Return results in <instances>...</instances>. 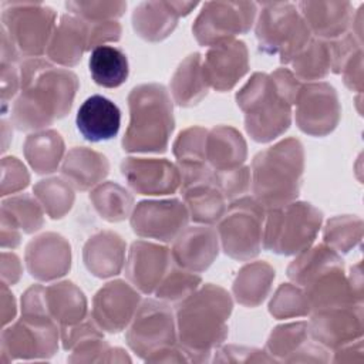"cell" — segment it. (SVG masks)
Wrapping results in <instances>:
<instances>
[{
    "mask_svg": "<svg viewBox=\"0 0 364 364\" xmlns=\"http://www.w3.org/2000/svg\"><path fill=\"white\" fill-rule=\"evenodd\" d=\"M17 73L11 64L1 63V104L3 111L7 108V101L16 94L17 91Z\"/></svg>",
    "mask_w": 364,
    "mask_h": 364,
    "instance_id": "cell-42",
    "label": "cell"
},
{
    "mask_svg": "<svg viewBox=\"0 0 364 364\" xmlns=\"http://www.w3.org/2000/svg\"><path fill=\"white\" fill-rule=\"evenodd\" d=\"M54 341L55 328L48 316L23 314L20 321L3 330L1 350L16 357L36 355L43 351L51 353Z\"/></svg>",
    "mask_w": 364,
    "mask_h": 364,
    "instance_id": "cell-11",
    "label": "cell"
},
{
    "mask_svg": "<svg viewBox=\"0 0 364 364\" xmlns=\"http://www.w3.org/2000/svg\"><path fill=\"white\" fill-rule=\"evenodd\" d=\"M90 43V24L82 18L63 16L55 27L47 54L51 60L65 65H74Z\"/></svg>",
    "mask_w": 364,
    "mask_h": 364,
    "instance_id": "cell-23",
    "label": "cell"
},
{
    "mask_svg": "<svg viewBox=\"0 0 364 364\" xmlns=\"http://www.w3.org/2000/svg\"><path fill=\"white\" fill-rule=\"evenodd\" d=\"M303 149L299 141L286 139L260 152L253 161V191L260 205L280 208L299 193Z\"/></svg>",
    "mask_w": 364,
    "mask_h": 364,
    "instance_id": "cell-3",
    "label": "cell"
},
{
    "mask_svg": "<svg viewBox=\"0 0 364 364\" xmlns=\"http://www.w3.org/2000/svg\"><path fill=\"white\" fill-rule=\"evenodd\" d=\"M11 222L1 218V246L3 247H16L20 242V235Z\"/></svg>",
    "mask_w": 364,
    "mask_h": 364,
    "instance_id": "cell-44",
    "label": "cell"
},
{
    "mask_svg": "<svg viewBox=\"0 0 364 364\" xmlns=\"http://www.w3.org/2000/svg\"><path fill=\"white\" fill-rule=\"evenodd\" d=\"M168 262V249L145 242H136L132 245L129 253L127 274L136 287L145 293H151L159 286L162 276L166 273L169 266Z\"/></svg>",
    "mask_w": 364,
    "mask_h": 364,
    "instance_id": "cell-21",
    "label": "cell"
},
{
    "mask_svg": "<svg viewBox=\"0 0 364 364\" xmlns=\"http://www.w3.org/2000/svg\"><path fill=\"white\" fill-rule=\"evenodd\" d=\"M327 57L326 44L313 41L294 58V70L303 78H320L327 71Z\"/></svg>",
    "mask_w": 364,
    "mask_h": 364,
    "instance_id": "cell-37",
    "label": "cell"
},
{
    "mask_svg": "<svg viewBox=\"0 0 364 364\" xmlns=\"http://www.w3.org/2000/svg\"><path fill=\"white\" fill-rule=\"evenodd\" d=\"M14 314H16V304H14L13 294L10 296V300L7 303V284L3 283V287H1V321H3V326H6L10 320H13Z\"/></svg>",
    "mask_w": 364,
    "mask_h": 364,
    "instance_id": "cell-45",
    "label": "cell"
},
{
    "mask_svg": "<svg viewBox=\"0 0 364 364\" xmlns=\"http://www.w3.org/2000/svg\"><path fill=\"white\" fill-rule=\"evenodd\" d=\"M173 340L172 314L164 304L145 301L128 333L129 346L138 353H152Z\"/></svg>",
    "mask_w": 364,
    "mask_h": 364,
    "instance_id": "cell-14",
    "label": "cell"
},
{
    "mask_svg": "<svg viewBox=\"0 0 364 364\" xmlns=\"http://www.w3.org/2000/svg\"><path fill=\"white\" fill-rule=\"evenodd\" d=\"M237 104L246 112L247 132L259 142L272 141L289 128L290 104L266 74L252 77L237 94Z\"/></svg>",
    "mask_w": 364,
    "mask_h": 364,
    "instance_id": "cell-5",
    "label": "cell"
},
{
    "mask_svg": "<svg viewBox=\"0 0 364 364\" xmlns=\"http://www.w3.org/2000/svg\"><path fill=\"white\" fill-rule=\"evenodd\" d=\"M1 273H3V282L7 284H13L20 277V263L18 259L13 253L3 252L1 255Z\"/></svg>",
    "mask_w": 364,
    "mask_h": 364,
    "instance_id": "cell-43",
    "label": "cell"
},
{
    "mask_svg": "<svg viewBox=\"0 0 364 364\" xmlns=\"http://www.w3.org/2000/svg\"><path fill=\"white\" fill-rule=\"evenodd\" d=\"M139 296L124 282L102 287L94 299V317L108 331H119L131 318Z\"/></svg>",
    "mask_w": 364,
    "mask_h": 364,
    "instance_id": "cell-19",
    "label": "cell"
},
{
    "mask_svg": "<svg viewBox=\"0 0 364 364\" xmlns=\"http://www.w3.org/2000/svg\"><path fill=\"white\" fill-rule=\"evenodd\" d=\"M34 195L41 200L47 213L54 219L61 218L70 210L74 199L70 186L57 178L40 181V183L34 186Z\"/></svg>",
    "mask_w": 364,
    "mask_h": 364,
    "instance_id": "cell-35",
    "label": "cell"
},
{
    "mask_svg": "<svg viewBox=\"0 0 364 364\" xmlns=\"http://www.w3.org/2000/svg\"><path fill=\"white\" fill-rule=\"evenodd\" d=\"M260 48L280 53L282 63L296 58L307 46L310 28L291 3H264L256 27Z\"/></svg>",
    "mask_w": 364,
    "mask_h": 364,
    "instance_id": "cell-6",
    "label": "cell"
},
{
    "mask_svg": "<svg viewBox=\"0 0 364 364\" xmlns=\"http://www.w3.org/2000/svg\"><path fill=\"white\" fill-rule=\"evenodd\" d=\"M124 243L117 235L100 233L88 240L84 249L85 264L95 276L117 274L122 264Z\"/></svg>",
    "mask_w": 364,
    "mask_h": 364,
    "instance_id": "cell-26",
    "label": "cell"
},
{
    "mask_svg": "<svg viewBox=\"0 0 364 364\" xmlns=\"http://www.w3.org/2000/svg\"><path fill=\"white\" fill-rule=\"evenodd\" d=\"M91 199L100 215L111 222L124 219L132 203L131 195L115 183H105L100 186L92 192Z\"/></svg>",
    "mask_w": 364,
    "mask_h": 364,
    "instance_id": "cell-34",
    "label": "cell"
},
{
    "mask_svg": "<svg viewBox=\"0 0 364 364\" xmlns=\"http://www.w3.org/2000/svg\"><path fill=\"white\" fill-rule=\"evenodd\" d=\"M26 262L36 279L58 277L70 269V246L57 235H43L27 246Z\"/></svg>",
    "mask_w": 364,
    "mask_h": 364,
    "instance_id": "cell-20",
    "label": "cell"
},
{
    "mask_svg": "<svg viewBox=\"0 0 364 364\" xmlns=\"http://www.w3.org/2000/svg\"><path fill=\"white\" fill-rule=\"evenodd\" d=\"M63 151V139L53 131L33 134L24 144L26 159L38 173L53 172L58 166Z\"/></svg>",
    "mask_w": 364,
    "mask_h": 364,
    "instance_id": "cell-30",
    "label": "cell"
},
{
    "mask_svg": "<svg viewBox=\"0 0 364 364\" xmlns=\"http://www.w3.org/2000/svg\"><path fill=\"white\" fill-rule=\"evenodd\" d=\"M263 212L259 202L240 199L233 203L219 232L225 252L235 259H250L259 253L262 239Z\"/></svg>",
    "mask_w": 364,
    "mask_h": 364,
    "instance_id": "cell-10",
    "label": "cell"
},
{
    "mask_svg": "<svg viewBox=\"0 0 364 364\" xmlns=\"http://www.w3.org/2000/svg\"><path fill=\"white\" fill-rule=\"evenodd\" d=\"M256 4L247 1H209L193 24V34L203 46L229 41L246 33L256 16Z\"/></svg>",
    "mask_w": 364,
    "mask_h": 364,
    "instance_id": "cell-9",
    "label": "cell"
},
{
    "mask_svg": "<svg viewBox=\"0 0 364 364\" xmlns=\"http://www.w3.org/2000/svg\"><path fill=\"white\" fill-rule=\"evenodd\" d=\"M320 220V212L309 203L274 208L266 222L264 247L280 255L301 252L313 242Z\"/></svg>",
    "mask_w": 364,
    "mask_h": 364,
    "instance_id": "cell-8",
    "label": "cell"
},
{
    "mask_svg": "<svg viewBox=\"0 0 364 364\" xmlns=\"http://www.w3.org/2000/svg\"><path fill=\"white\" fill-rule=\"evenodd\" d=\"M274 277V272L264 263H255L246 266L235 283V293L240 303L255 306L260 303Z\"/></svg>",
    "mask_w": 364,
    "mask_h": 364,
    "instance_id": "cell-32",
    "label": "cell"
},
{
    "mask_svg": "<svg viewBox=\"0 0 364 364\" xmlns=\"http://www.w3.org/2000/svg\"><path fill=\"white\" fill-rule=\"evenodd\" d=\"M208 158L216 172L239 168L246 158V144L233 128L219 127L208 139Z\"/></svg>",
    "mask_w": 364,
    "mask_h": 364,
    "instance_id": "cell-27",
    "label": "cell"
},
{
    "mask_svg": "<svg viewBox=\"0 0 364 364\" xmlns=\"http://www.w3.org/2000/svg\"><path fill=\"white\" fill-rule=\"evenodd\" d=\"M91 77L95 84L105 88H115L124 84L129 74L128 58L122 50L114 46L101 44L94 47L88 60Z\"/></svg>",
    "mask_w": 364,
    "mask_h": 364,
    "instance_id": "cell-25",
    "label": "cell"
},
{
    "mask_svg": "<svg viewBox=\"0 0 364 364\" xmlns=\"http://www.w3.org/2000/svg\"><path fill=\"white\" fill-rule=\"evenodd\" d=\"M131 121L124 136L129 152H162L173 129L172 104L166 90L158 84L135 87L129 94Z\"/></svg>",
    "mask_w": 364,
    "mask_h": 364,
    "instance_id": "cell-2",
    "label": "cell"
},
{
    "mask_svg": "<svg viewBox=\"0 0 364 364\" xmlns=\"http://www.w3.org/2000/svg\"><path fill=\"white\" fill-rule=\"evenodd\" d=\"M300 11L306 24L313 28L317 36L333 37L343 33L350 20V3L328 1H301Z\"/></svg>",
    "mask_w": 364,
    "mask_h": 364,
    "instance_id": "cell-24",
    "label": "cell"
},
{
    "mask_svg": "<svg viewBox=\"0 0 364 364\" xmlns=\"http://www.w3.org/2000/svg\"><path fill=\"white\" fill-rule=\"evenodd\" d=\"M218 255V237L210 228L186 229L175 242L172 256L182 267L200 272Z\"/></svg>",
    "mask_w": 364,
    "mask_h": 364,
    "instance_id": "cell-22",
    "label": "cell"
},
{
    "mask_svg": "<svg viewBox=\"0 0 364 364\" xmlns=\"http://www.w3.org/2000/svg\"><path fill=\"white\" fill-rule=\"evenodd\" d=\"M206 80L200 67L199 54L189 55L178 68L172 80V92L179 105L196 104L206 95Z\"/></svg>",
    "mask_w": 364,
    "mask_h": 364,
    "instance_id": "cell-31",
    "label": "cell"
},
{
    "mask_svg": "<svg viewBox=\"0 0 364 364\" xmlns=\"http://www.w3.org/2000/svg\"><path fill=\"white\" fill-rule=\"evenodd\" d=\"M296 121L307 134L324 135L330 132L338 117L334 90L327 84H313L299 91Z\"/></svg>",
    "mask_w": 364,
    "mask_h": 364,
    "instance_id": "cell-12",
    "label": "cell"
},
{
    "mask_svg": "<svg viewBox=\"0 0 364 364\" xmlns=\"http://www.w3.org/2000/svg\"><path fill=\"white\" fill-rule=\"evenodd\" d=\"M188 222V212L176 200L141 202L131 219L134 232L139 236L159 240H171L183 229Z\"/></svg>",
    "mask_w": 364,
    "mask_h": 364,
    "instance_id": "cell-13",
    "label": "cell"
},
{
    "mask_svg": "<svg viewBox=\"0 0 364 364\" xmlns=\"http://www.w3.org/2000/svg\"><path fill=\"white\" fill-rule=\"evenodd\" d=\"M77 77L43 60H28L21 67V95L11 108L18 129H37L64 117L73 104Z\"/></svg>",
    "mask_w": 364,
    "mask_h": 364,
    "instance_id": "cell-1",
    "label": "cell"
},
{
    "mask_svg": "<svg viewBox=\"0 0 364 364\" xmlns=\"http://www.w3.org/2000/svg\"><path fill=\"white\" fill-rule=\"evenodd\" d=\"M1 218L11 222L26 233L36 232L43 225L40 206L30 196H14L3 202Z\"/></svg>",
    "mask_w": 364,
    "mask_h": 364,
    "instance_id": "cell-33",
    "label": "cell"
},
{
    "mask_svg": "<svg viewBox=\"0 0 364 364\" xmlns=\"http://www.w3.org/2000/svg\"><path fill=\"white\" fill-rule=\"evenodd\" d=\"M108 172L105 156L84 148L73 149L64 165L63 173L78 189H87L101 181Z\"/></svg>",
    "mask_w": 364,
    "mask_h": 364,
    "instance_id": "cell-28",
    "label": "cell"
},
{
    "mask_svg": "<svg viewBox=\"0 0 364 364\" xmlns=\"http://www.w3.org/2000/svg\"><path fill=\"white\" fill-rule=\"evenodd\" d=\"M200 279L195 274H189L186 272H169V276L164 283L159 284L156 290L158 297L166 300H179L191 296L189 293L196 289Z\"/></svg>",
    "mask_w": 364,
    "mask_h": 364,
    "instance_id": "cell-39",
    "label": "cell"
},
{
    "mask_svg": "<svg viewBox=\"0 0 364 364\" xmlns=\"http://www.w3.org/2000/svg\"><path fill=\"white\" fill-rule=\"evenodd\" d=\"M75 125L90 142L109 141L119 131L121 111L114 101L95 94L88 97L78 108Z\"/></svg>",
    "mask_w": 364,
    "mask_h": 364,
    "instance_id": "cell-17",
    "label": "cell"
},
{
    "mask_svg": "<svg viewBox=\"0 0 364 364\" xmlns=\"http://www.w3.org/2000/svg\"><path fill=\"white\" fill-rule=\"evenodd\" d=\"M309 307L307 301H303L301 293L291 287V286H282L274 299L272 300L270 304V311L272 314L282 317V316H291V314H303L307 310L304 307Z\"/></svg>",
    "mask_w": 364,
    "mask_h": 364,
    "instance_id": "cell-40",
    "label": "cell"
},
{
    "mask_svg": "<svg viewBox=\"0 0 364 364\" xmlns=\"http://www.w3.org/2000/svg\"><path fill=\"white\" fill-rule=\"evenodd\" d=\"M206 132L200 128H189L181 132L178 141L175 142L173 152L178 158L179 165H195L203 164Z\"/></svg>",
    "mask_w": 364,
    "mask_h": 364,
    "instance_id": "cell-36",
    "label": "cell"
},
{
    "mask_svg": "<svg viewBox=\"0 0 364 364\" xmlns=\"http://www.w3.org/2000/svg\"><path fill=\"white\" fill-rule=\"evenodd\" d=\"M230 310V297L220 287L209 284L196 294L188 296L178 311L181 340L185 347L203 351L223 340Z\"/></svg>",
    "mask_w": 364,
    "mask_h": 364,
    "instance_id": "cell-4",
    "label": "cell"
},
{
    "mask_svg": "<svg viewBox=\"0 0 364 364\" xmlns=\"http://www.w3.org/2000/svg\"><path fill=\"white\" fill-rule=\"evenodd\" d=\"M203 75L209 85L219 91L232 88L247 71V50L242 41L215 44L206 54Z\"/></svg>",
    "mask_w": 364,
    "mask_h": 364,
    "instance_id": "cell-16",
    "label": "cell"
},
{
    "mask_svg": "<svg viewBox=\"0 0 364 364\" xmlns=\"http://www.w3.org/2000/svg\"><path fill=\"white\" fill-rule=\"evenodd\" d=\"M196 3L181 1H145L141 3L132 16L135 31L151 41L162 40L173 27L179 16L188 14Z\"/></svg>",
    "mask_w": 364,
    "mask_h": 364,
    "instance_id": "cell-18",
    "label": "cell"
},
{
    "mask_svg": "<svg viewBox=\"0 0 364 364\" xmlns=\"http://www.w3.org/2000/svg\"><path fill=\"white\" fill-rule=\"evenodd\" d=\"M46 313H51L55 320L63 323H74L81 320L85 311V299L73 283H60L44 289Z\"/></svg>",
    "mask_w": 364,
    "mask_h": 364,
    "instance_id": "cell-29",
    "label": "cell"
},
{
    "mask_svg": "<svg viewBox=\"0 0 364 364\" xmlns=\"http://www.w3.org/2000/svg\"><path fill=\"white\" fill-rule=\"evenodd\" d=\"M3 179H1V195H10L28 185V173L24 165L14 156L3 158L1 161Z\"/></svg>",
    "mask_w": 364,
    "mask_h": 364,
    "instance_id": "cell-41",
    "label": "cell"
},
{
    "mask_svg": "<svg viewBox=\"0 0 364 364\" xmlns=\"http://www.w3.org/2000/svg\"><path fill=\"white\" fill-rule=\"evenodd\" d=\"M65 6L87 23L109 21L108 18L119 17L127 9V3L122 1H70Z\"/></svg>",
    "mask_w": 364,
    "mask_h": 364,
    "instance_id": "cell-38",
    "label": "cell"
},
{
    "mask_svg": "<svg viewBox=\"0 0 364 364\" xmlns=\"http://www.w3.org/2000/svg\"><path fill=\"white\" fill-rule=\"evenodd\" d=\"M121 169L129 186L142 195L172 193L181 182L178 169L165 159L128 158Z\"/></svg>",
    "mask_w": 364,
    "mask_h": 364,
    "instance_id": "cell-15",
    "label": "cell"
},
{
    "mask_svg": "<svg viewBox=\"0 0 364 364\" xmlns=\"http://www.w3.org/2000/svg\"><path fill=\"white\" fill-rule=\"evenodd\" d=\"M55 23L53 9L40 3H4L1 31L17 54L40 55L46 51Z\"/></svg>",
    "mask_w": 364,
    "mask_h": 364,
    "instance_id": "cell-7",
    "label": "cell"
}]
</instances>
